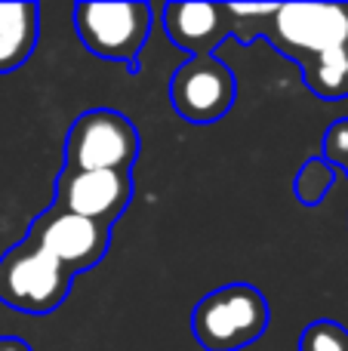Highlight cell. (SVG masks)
<instances>
[{
  "label": "cell",
  "instance_id": "obj_1",
  "mask_svg": "<svg viewBox=\"0 0 348 351\" xmlns=\"http://www.w3.org/2000/svg\"><path fill=\"white\" fill-rule=\"evenodd\" d=\"M287 59L299 62L314 96H348V3H284L262 22Z\"/></svg>",
  "mask_w": 348,
  "mask_h": 351
},
{
  "label": "cell",
  "instance_id": "obj_2",
  "mask_svg": "<svg viewBox=\"0 0 348 351\" xmlns=\"http://www.w3.org/2000/svg\"><path fill=\"white\" fill-rule=\"evenodd\" d=\"M269 302L253 284H225L191 308V336L203 351H240L269 330Z\"/></svg>",
  "mask_w": 348,
  "mask_h": 351
},
{
  "label": "cell",
  "instance_id": "obj_3",
  "mask_svg": "<svg viewBox=\"0 0 348 351\" xmlns=\"http://www.w3.org/2000/svg\"><path fill=\"white\" fill-rule=\"evenodd\" d=\"M139 130L127 114L114 108L84 111L68 127L62 173H129L139 158Z\"/></svg>",
  "mask_w": 348,
  "mask_h": 351
},
{
  "label": "cell",
  "instance_id": "obj_4",
  "mask_svg": "<svg viewBox=\"0 0 348 351\" xmlns=\"http://www.w3.org/2000/svg\"><path fill=\"white\" fill-rule=\"evenodd\" d=\"M158 10L148 3H77L74 31L92 56L136 68Z\"/></svg>",
  "mask_w": 348,
  "mask_h": 351
},
{
  "label": "cell",
  "instance_id": "obj_5",
  "mask_svg": "<svg viewBox=\"0 0 348 351\" xmlns=\"http://www.w3.org/2000/svg\"><path fill=\"white\" fill-rule=\"evenodd\" d=\"M74 274L53 256L22 241L0 259V302L28 315H49L65 302Z\"/></svg>",
  "mask_w": 348,
  "mask_h": 351
},
{
  "label": "cell",
  "instance_id": "obj_6",
  "mask_svg": "<svg viewBox=\"0 0 348 351\" xmlns=\"http://www.w3.org/2000/svg\"><path fill=\"white\" fill-rule=\"evenodd\" d=\"M166 96L182 121L207 127L232 111L238 99V80L219 56H191L170 77Z\"/></svg>",
  "mask_w": 348,
  "mask_h": 351
},
{
  "label": "cell",
  "instance_id": "obj_7",
  "mask_svg": "<svg viewBox=\"0 0 348 351\" xmlns=\"http://www.w3.org/2000/svg\"><path fill=\"white\" fill-rule=\"evenodd\" d=\"M25 241H31L37 250L53 256L62 268H68L77 278L105 259L111 243V225L49 206L34 219Z\"/></svg>",
  "mask_w": 348,
  "mask_h": 351
},
{
  "label": "cell",
  "instance_id": "obj_8",
  "mask_svg": "<svg viewBox=\"0 0 348 351\" xmlns=\"http://www.w3.org/2000/svg\"><path fill=\"white\" fill-rule=\"evenodd\" d=\"M133 200V179L129 173L99 170V173H62L55 182L53 206L92 222L114 225V219Z\"/></svg>",
  "mask_w": 348,
  "mask_h": 351
},
{
  "label": "cell",
  "instance_id": "obj_9",
  "mask_svg": "<svg viewBox=\"0 0 348 351\" xmlns=\"http://www.w3.org/2000/svg\"><path fill=\"white\" fill-rule=\"evenodd\" d=\"M160 25L166 37L191 56H216L225 37H232L234 19L228 3H166L160 6Z\"/></svg>",
  "mask_w": 348,
  "mask_h": 351
},
{
  "label": "cell",
  "instance_id": "obj_10",
  "mask_svg": "<svg viewBox=\"0 0 348 351\" xmlns=\"http://www.w3.org/2000/svg\"><path fill=\"white\" fill-rule=\"evenodd\" d=\"M40 37V6L0 3V74L22 68Z\"/></svg>",
  "mask_w": 348,
  "mask_h": 351
},
{
  "label": "cell",
  "instance_id": "obj_11",
  "mask_svg": "<svg viewBox=\"0 0 348 351\" xmlns=\"http://www.w3.org/2000/svg\"><path fill=\"white\" fill-rule=\"evenodd\" d=\"M339 170L324 158H312L299 167V173L293 176V194L302 206H318L321 200L330 194L333 182H336Z\"/></svg>",
  "mask_w": 348,
  "mask_h": 351
},
{
  "label": "cell",
  "instance_id": "obj_12",
  "mask_svg": "<svg viewBox=\"0 0 348 351\" xmlns=\"http://www.w3.org/2000/svg\"><path fill=\"white\" fill-rule=\"evenodd\" d=\"M299 351H348V327L330 317L312 321L299 336Z\"/></svg>",
  "mask_w": 348,
  "mask_h": 351
},
{
  "label": "cell",
  "instance_id": "obj_13",
  "mask_svg": "<svg viewBox=\"0 0 348 351\" xmlns=\"http://www.w3.org/2000/svg\"><path fill=\"white\" fill-rule=\"evenodd\" d=\"M324 160H330L336 170H345L348 167V117H339L333 121V127L327 130L324 136Z\"/></svg>",
  "mask_w": 348,
  "mask_h": 351
},
{
  "label": "cell",
  "instance_id": "obj_14",
  "mask_svg": "<svg viewBox=\"0 0 348 351\" xmlns=\"http://www.w3.org/2000/svg\"><path fill=\"white\" fill-rule=\"evenodd\" d=\"M0 351H31V346L16 339V336H3V339H0Z\"/></svg>",
  "mask_w": 348,
  "mask_h": 351
}]
</instances>
